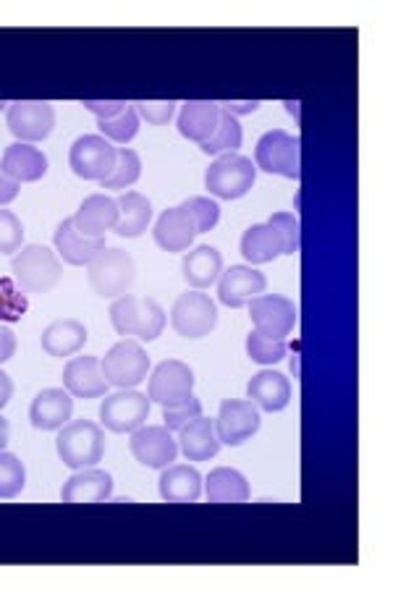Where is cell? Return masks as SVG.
I'll return each mask as SVG.
<instances>
[{"label": "cell", "instance_id": "cell-1", "mask_svg": "<svg viewBox=\"0 0 419 592\" xmlns=\"http://www.w3.org/2000/svg\"><path fill=\"white\" fill-rule=\"evenodd\" d=\"M110 323H113L116 333L123 339H139V341H156L166 331V310L156 299L147 297H129L123 294L110 304L108 310Z\"/></svg>", "mask_w": 419, "mask_h": 592}, {"label": "cell", "instance_id": "cell-2", "mask_svg": "<svg viewBox=\"0 0 419 592\" xmlns=\"http://www.w3.org/2000/svg\"><path fill=\"white\" fill-rule=\"evenodd\" d=\"M56 451L69 470H90L106 456V433L90 420L66 422L56 438Z\"/></svg>", "mask_w": 419, "mask_h": 592}, {"label": "cell", "instance_id": "cell-3", "mask_svg": "<svg viewBox=\"0 0 419 592\" xmlns=\"http://www.w3.org/2000/svg\"><path fill=\"white\" fill-rule=\"evenodd\" d=\"M13 281L19 283L27 294H48L61 281L63 268L58 254L42 244H29L24 250L13 254L11 260Z\"/></svg>", "mask_w": 419, "mask_h": 592}, {"label": "cell", "instance_id": "cell-4", "mask_svg": "<svg viewBox=\"0 0 419 592\" xmlns=\"http://www.w3.org/2000/svg\"><path fill=\"white\" fill-rule=\"evenodd\" d=\"M87 278L90 287L102 299H119L129 294V289L137 281V265L129 252L119 247H106L90 265H87Z\"/></svg>", "mask_w": 419, "mask_h": 592}, {"label": "cell", "instance_id": "cell-5", "mask_svg": "<svg viewBox=\"0 0 419 592\" xmlns=\"http://www.w3.org/2000/svg\"><path fill=\"white\" fill-rule=\"evenodd\" d=\"M257 181V168L249 158L239 155V152H228L220 155L216 163H210L204 171V189L212 197L220 200H241V197L252 192Z\"/></svg>", "mask_w": 419, "mask_h": 592}, {"label": "cell", "instance_id": "cell-6", "mask_svg": "<svg viewBox=\"0 0 419 592\" xmlns=\"http://www.w3.org/2000/svg\"><path fill=\"white\" fill-rule=\"evenodd\" d=\"M301 142L299 137L286 134L281 129L268 131L260 137L255 148V168L270 173V177H283L297 181L301 177Z\"/></svg>", "mask_w": 419, "mask_h": 592}, {"label": "cell", "instance_id": "cell-7", "mask_svg": "<svg viewBox=\"0 0 419 592\" xmlns=\"http://www.w3.org/2000/svg\"><path fill=\"white\" fill-rule=\"evenodd\" d=\"M100 370L108 385H113V389H137L139 383H144L147 372H150V357L137 341L123 339L102 357Z\"/></svg>", "mask_w": 419, "mask_h": 592}, {"label": "cell", "instance_id": "cell-8", "mask_svg": "<svg viewBox=\"0 0 419 592\" xmlns=\"http://www.w3.org/2000/svg\"><path fill=\"white\" fill-rule=\"evenodd\" d=\"M173 331L189 341H200L218 325V307L204 291H187L171 307Z\"/></svg>", "mask_w": 419, "mask_h": 592}, {"label": "cell", "instance_id": "cell-9", "mask_svg": "<svg viewBox=\"0 0 419 592\" xmlns=\"http://www.w3.org/2000/svg\"><path fill=\"white\" fill-rule=\"evenodd\" d=\"M69 165L79 179L106 181L116 168V148L100 134H84L71 144Z\"/></svg>", "mask_w": 419, "mask_h": 592}, {"label": "cell", "instance_id": "cell-10", "mask_svg": "<svg viewBox=\"0 0 419 592\" xmlns=\"http://www.w3.org/2000/svg\"><path fill=\"white\" fill-rule=\"evenodd\" d=\"M150 404L152 401L134 389L110 393L100 404V422L110 433H134L150 417Z\"/></svg>", "mask_w": 419, "mask_h": 592}, {"label": "cell", "instance_id": "cell-11", "mask_svg": "<svg viewBox=\"0 0 419 592\" xmlns=\"http://www.w3.org/2000/svg\"><path fill=\"white\" fill-rule=\"evenodd\" d=\"M194 397V370L179 360H166L152 370L147 399L160 407L183 404Z\"/></svg>", "mask_w": 419, "mask_h": 592}, {"label": "cell", "instance_id": "cell-12", "mask_svg": "<svg viewBox=\"0 0 419 592\" xmlns=\"http://www.w3.org/2000/svg\"><path fill=\"white\" fill-rule=\"evenodd\" d=\"M6 123L17 142H42L56 127V108L40 100H17L6 111Z\"/></svg>", "mask_w": 419, "mask_h": 592}, {"label": "cell", "instance_id": "cell-13", "mask_svg": "<svg viewBox=\"0 0 419 592\" xmlns=\"http://www.w3.org/2000/svg\"><path fill=\"white\" fill-rule=\"evenodd\" d=\"M262 425L260 409H257L252 401H241V399H226L220 401V412L216 420V433L218 441L223 445H245L249 438L257 435V430Z\"/></svg>", "mask_w": 419, "mask_h": 592}, {"label": "cell", "instance_id": "cell-14", "mask_svg": "<svg viewBox=\"0 0 419 592\" xmlns=\"http://www.w3.org/2000/svg\"><path fill=\"white\" fill-rule=\"evenodd\" d=\"M297 307L291 299L281 294L255 297L249 302V318H252L255 331L268 335V339H286L297 325Z\"/></svg>", "mask_w": 419, "mask_h": 592}, {"label": "cell", "instance_id": "cell-15", "mask_svg": "<svg viewBox=\"0 0 419 592\" xmlns=\"http://www.w3.org/2000/svg\"><path fill=\"white\" fill-rule=\"evenodd\" d=\"M131 454L150 470H166L179 456V443L166 425H142L131 433Z\"/></svg>", "mask_w": 419, "mask_h": 592}, {"label": "cell", "instance_id": "cell-16", "mask_svg": "<svg viewBox=\"0 0 419 592\" xmlns=\"http://www.w3.org/2000/svg\"><path fill=\"white\" fill-rule=\"evenodd\" d=\"M265 287H268V278L252 265H231L226 273L218 278V299L220 304L239 310L247 307L255 297H260Z\"/></svg>", "mask_w": 419, "mask_h": 592}, {"label": "cell", "instance_id": "cell-17", "mask_svg": "<svg viewBox=\"0 0 419 592\" xmlns=\"http://www.w3.org/2000/svg\"><path fill=\"white\" fill-rule=\"evenodd\" d=\"M152 237H156V244L163 252L181 254L192 247V241L200 237V233H197L192 213H189L183 204H179V208H168L166 213H160Z\"/></svg>", "mask_w": 419, "mask_h": 592}, {"label": "cell", "instance_id": "cell-18", "mask_svg": "<svg viewBox=\"0 0 419 592\" xmlns=\"http://www.w3.org/2000/svg\"><path fill=\"white\" fill-rule=\"evenodd\" d=\"M119 223V202L108 194H90L73 215V229L82 237L102 239Z\"/></svg>", "mask_w": 419, "mask_h": 592}, {"label": "cell", "instance_id": "cell-19", "mask_svg": "<svg viewBox=\"0 0 419 592\" xmlns=\"http://www.w3.org/2000/svg\"><path fill=\"white\" fill-rule=\"evenodd\" d=\"M63 389L73 399H102L108 393V380L100 370L98 357H77L63 368Z\"/></svg>", "mask_w": 419, "mask_h": 592}, {"label": "cell", "instance_id": "cell-20", "mask_svg": "<svg viewBox=\"0 0 419 592\" xmlns=\"http://www.w3.org/2000/svg\"><path fill=\"white\" fill-rule=\"evenodd\" d=\"M73 414V397L63 389H46L40 391L29 407V422L34 430L50 433V430H61L66 422H71Z\"/></svg>", "mask_w": 419, "mask_h": 592}, {"label": "cell", "instance_id": "cell-21", "mask_svg": "<svg viewBox=\"0 0 419 592\" xmlns=\"http://www.w3.org/2000/svg\"><path fill=\"white\" fill-rule=\"evenodd\" d=\"M247 399L260 409V412H283L291 401V380L283 372L262 370L249 380Z\"/></svg>", "mask_w": 419, "mask_h": 592}, {"label": "cell", "instance_id": "cell-22", "mask_svg": "<svg viewBox=\"0 0 419 592\" xmlns=\"http://www.w3.org/2000/svg\"><path fill=\"white\" fill-rule=\"evenodd\" d=\"M53 244L58 250V258L69 262L73 268L90 265V262L106 250V241L102 239L82 237V233L73 229V218H66V221L58 223V229L53 233Z\"/></svg>", "mask_w": 419, "mask_h": 592}, {"label": "cell", "instance_id": "cell-23", "mask_svg": "<svg viewBox=\"0 0 419 592\" xmlns=\"http://www.w3.org/2000/svg\"><path fill=\"white\" fill-rule=\"evenodd\" d=\"M113 493V474L98 466L77 470L61 488V501L66 503H102Z\"/></svg>", "mask_w": 419, "mask_h": 592}, {"label": "cell", "instance_id": "cell-24", "mask_svg": "<svg viewBox=\"0 0 419 592\" xmlns=\"http://www.w3.org/2000/svg\"><path fill=\"white\" fill-rule=\"evenodd\" d=\"M220 445L223 443L218 441L216 420H208V417H197L187 428L179 430V449L187 456V462L192 464L216 459L220 454Z\"/></svg>", "mask_w": 419, "mask_h": 592}, {"label": "cell", "instance_id": "cell-25", "mask_svg": "<svg viewBox=\"0 0 419 592\" xmlns=\"http://www.w3.org/2000/svg\"><path fill=\"white\" fill-rule=\"evenodd\" d=\"M48 165L46 152L27 142H13L11 148H6L3 160H0V171L19 181V184L40 181L48 173Z\"/></svg>", "mask_w": 419, "mask_h": 592}, {"label": "cell", "instance_id": "cell-26", "mask_svg": "<svg viewBox=\"0 0 419 592\" xmlns=\"http://www.w3.org/2000/svg\"><path fill=\"white\" fill-rule=\"evenodd\" d=\"M220 123V106L212 100H187L179 111V131L189 142L204 144L216 134Z\"/></svg>", "mask_w": 419, "mask_h": 592}, {"label": "cell", "instance_id": "cell-27", "mask_svg": "<svg viewBox=\"0 0 419 592\" xmlns=\"http://www.w3.org/2000/svg\"><path fill=\"white\" fill-rule=\"evenodd\" d=\"M87 335H90L87 333V325L79 323V320L73 318L53 320V323H50L40 335L42 352L56 357V360H66V357H73L87 341H90Z\"/></svg>", "mask_w": 419, "mask_h": 592}, {"label": "cell", "instance_id": "cell-28", "mask_svg": "<svg viewBox=\"0 0 419 592\" xmlns=\"http://www.w3.org/2000/svg\"><path fill=\"white\" fill-rule=\"evenodd\" d=\"M158 485L160 499L168 503H197L202 499V474L189 464L166 466Z\"/></svg>", "mask_w": 419, "mask_h": 592}, {"label": "cell", "instance_id": "cell-29", "mask_svg": "<svg viewBox=\"0 0 419 592\" xmlns=\"http://www.w3.org/2000/svg\"><path fill=\"white\" fill-rule=\"evenodd\" d=\"M181 273L183 281H187L189 287H194L197 291L210 289L212 283H218L220 273H223V254L210 244L194 247L192 252L183 254Z\"/></svg>", "mask_w": 419, "mask_h": 592}, {"label": "cell", "instance_id": "cell-30", "mask_svg": "<svg viewBox=\"0 0 419 592\" xmlns=\"http://www.w3.org/2000/svg\"><path fill=\"white\" fill-rule=\"evenodd\" d=\"M283 254V239L270 223L249 225L241 237V258L252 265H265Z\"/></svg>", "mask_w": 419, "mask_h": 592}, {"label": "cell", "instance_id": "cell-31", "mask_svg": "<svg viewBox=\"0 0 419 592\" xmlns=\"http://www.w3.org/2000/svg\"><path fill=\"white\" fill-rule=\"evenodd\" d=\"M116 202H119V223L113 231L123 239L142 237L152 223V202L139 192H121Z\"/></svg>", "mask_w": 419, "mask_h": 592}, {"label": "cell", "instance_id": "cell-32", "mask_svg": "<svg viewBox=\"0 0 419 592\" xmlns=\"http://www.w3.org/2000/svg\"><path fill=\"white\" fill-rule=\"evenodd\" d=\"M204 495L210 503H247L249 501V482L239 470L231 466H218L204 480Z\"/></svg>", "mask_w": 419, "mask_h": 592}, {"label": "cell", "instance_id": "cell-33", "mask_svg": "<svg viewBox=\"0 0 419 592\" xmlns=\"http://www.w3.org/2000/svg\"><path fill=\"white\" fill-rule=\"evenodd\" d=\"M245 142V131H241V123L237 116H231L228 111L220 108V123L208 142L200 144V150L204 155H228V152H237Z\"/></svg>", "mask_w": 419, "mask_h": 592}, {"label": "cell", "instance_id": "cell-34", "mask_svg": "<svg viewBox=\"0 0 419 592\" xmlns=\"http://www.w3.org/2000/svg\"><path fill=\"white\" fill-rule=\"evenodd\" d=\"M142 177V158L134 150L116 148V168L106 181H100L102 192H127Z\"/></svg>", "mask_w": 419, "mask_h": 592}, {"label": "cell", "instance_id": "cell-35", "mask_svg": "<svg viewBox=\"0 0 419 592\" xmlns=\"http://www.w3.org/2000/svg\"><path fill=\"white\" fill-rule=\"evenodd\" d=\"M27 485V466L17 454L0 451V499H17Z\"/></svg>", "mask_w": 419, "mask_h": 592}, {"label": "cell", "instance_id": "cell-36", "mask_svg": "<svg viewBox=\"0 0 419 592\" xmlns=\"http://www.w3.org/2000/svg\"><path fill=\"white\" fill-rule=\"evenodd\" d=\"M286 352H289V343L286 339H268V335L249 331L247 335V354L249 360L257 364H278L286 360Z\"/></svg>", "mask_w": 419, "mask_h": 592}, {"label": "cell", "instance_id": "cell-37", "mask_svg": "<svg viewBox=\"0 0 419 592\" xmlns=\"http://www.w3.org/2000/svg\"><path fill=\"white\" fill-rule=\"evenodd\" d=\"M98 129H100V137H106L108 142L129 144L131 139L137 137V131H139V113H137V108L129 106L127 111H123L121 116H116V119L98 121Z\"/></svg>", "mask_w": 419, "mask_h": 592}, {"label": "cell", "instance_id": "cell-38", "mask_svg": "<svg viewBox=\"0 0 419 592\" xmlns=\"http://www.w3.org/2000/svg\"><path fill=\"white\" fill-rule=\"evenodd\" d=\"M24 241V223L17 213L0 208V254H17Z\"/></svg>", "mask_w": 419, "mask_h": 592}, {"label": "cell", "instance_id": "cell-39", "mask_svg": "<svg viewBox=\"0 0 419 592\" xmlns=\"http://www.w3.org/2000/svg\"><path fill=\"white\" fill-rule=\"evenodd\" d=\"M183 208L189 210L197 223V233H208L218 225L220 221V208L216 200H210V197H192V200L183 202Z\"/></svg>", "mask_w": 419, "mask_h": 592}, {"label": "cell", "instance_id": "cell-40", "mask_svg": "<svg viewBox=\"0 0 419 592\" xmlns=\"http://www.w3.org/2000/svg\"><path fill=\"white\" fill-rule=\"evenodd\" d=\"M197 417H202V401L194 397L189 401H183V404L163 407V422L171 433H179L181 428H187L189 422L197 420Z\"/></svg>", "mask_w": 419, "mask_h": 592}, {"label": "cell", "instance_id": "cell-41", "mask_svg": "<svg viewBox=\"0 0 419 592\" xmlns=\"http://www.w3.org/2000/svg\"><path fill=\"white\" fill-rule=\"evenodd\" d=\"M270 225L281 233L283 239V254H297L301 247V233H299V221L293 213H273L270 215Z\"/></svg>", "mask_w": 419, "mask_h": 592}, {"label": "cell", "instance_id": "cell-42", "mask_svg": "<svg viewBox=\"0 0 419 592\" xmlns=\"http://www.w3.org/2000/svg\"><path fill=\"white\" fill-rule=\"evenodd\" d=\"M134 108H137V113L142 116L147 123H152V127H166V123L173 119L176 108H179V106H176L173 100H163V102L139 100V102H134Z\"/></svg>", "mask_w": 419, "mask_h": 592}, {"label": "cell", "instance_id": "cell-43", "mask_svg": "<svg viewBox=\"0 0 419 592\" xmlns=\"http://www.w3.org/2000/svg\"><path fill=\"white\" fill-rule=\"evenodd\" d=\"M82 108L98 116V121H108L127 111L129 102L127 100H82Z\"/></svg>", "mask_w": 419, "mask_h": 592}, {"label": "cell", "instance_id": "cell-44", "mask_svg": "<svg viewBox=\"0 0 419 592\" xmlns=\"http://www.w3.org/2000/svg\"><path fill=\"white\" fill-rule=\"evenodd\" d=\"M13 354H17V335H13L11 328L0 325V364L9 362Z\"/></svg>", "mask_w": 419, "mask_h": 592}, {"label": "cell", "instance_id": "cell-45", "mask_svg": "<svg viewBox=\"0 0 419 592\" xmlns=\"http://www.w3.org/2000/svg\"><path fill=\"white\" fill-rule=\"evenodd\" d=\"M19 181H13L11 177H6L3 171H0V208H3V204H9L13 202L19 197Z\"/></svg>", "mask_w": 419, "mask_h": 592}, {"label": "cell", "instance_id": "cell-46", "mask_svg": "<svg viewBox=\"0 0 419 592\" xmlns=\"http://www.w3.org/2000/svg\"><path fill=\"white\" fill-rule=\"evenodd\" d=\"M223 111H228L231 116H249L255 113L257 108H260V100H247V102H237V100H226V102H218Z\"/></svg>", "mask_w": 419, "mask_h": 592}, {"label": "cell", "instance_id": "cell-47", "mask_svg": "<svg viewBox=\"0 0 419 592\" xmlns=\"http://www.w3.org/2000/svg\"><path fill=\"white\" fill-rule=\"evenodd\" d=\"M11 397H13V380L9 372L0 370V409L9 404Z\"/></svg>", "mask_w": 419, "mask_h": 592}, {"label": "cell", "instance_id": "cell-48", "mask_svg": "<svg viewBox=\"0 0 419 592\" xmlns=\"http://www.w3.org/2000/svg\"><path fill=\"white\" fill-rule=\"evenodd\" d=\"M9 438H11V425H9V420H6V417L0 414V451H3L6 445H9Z\"/></svg>", "mask_w": 419, "mask_h": 592}, {"label": "cell", "instance_id": "cell-49", "mask_svg": "<svg viewBox=\"0 0 419 592\" xmlns=\"http://www.w3.org/2000/svg\"><path fill=\"white\" fill-rule=\"evenodd\" d=\"M286 108H289V113L293 116V119H299V102H291V100H286Z\"/></svg>", "mask_w": 419, "mask_h": 592}, {"label": "cell", "instance_id": "cell-50", "mask_svg": "<svg viewBox=\"0 0 419 592\" xmlns=\"http://www.w3.org/2000/svg\"><path fill=\"white\" fill-rule=\"evenodd\" d=\"M3 108H9V106H6V102H3V100H0V111H3Z\"/></svg>", "mask_w": 419, "mask_h": 592}]
</instances>
